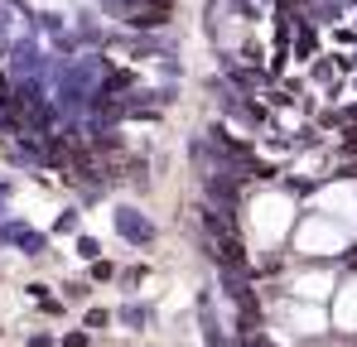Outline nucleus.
I'll list each match as a JSON object with an SVG mask.
<instances>
[{"mask_svg": "<svg viewBox=\"0 0 357 347\" xmlns=\"http://www.w3.org/2000/svg\"><path fill=\"white\" fill-rule=\"evenodd\" d=\"M10 246H20V256H44V236L20 222H10Z\"/></svg>", "mask_w": 357, "mask_h": 347, "instance_id": "obj_2", "label": "nucleus"}, {"mask_svg": "<svg viewBox=\"0 0 357 347\" xmlns=\"http://www.w3.org/2000/svg\"><path fill=\"white\" fill-rule=\"evenodd\" d=\"M116 227H121L126 241H155V227H150L135 208H121V213H116Z\"/></svg>", "mask_w": 357, "mask_h": 347, "instance_id": "obj_1", "label": "nucleus"}, {"mask_svg": "<svg viewBox=\"0 0 357 347\" xmlns=\"http://www.w3.org/2000/svg\"><path fill=\"white\" fill-rule=\"evenodd\" d=\"M5 203H10V183H0V213H5Z\"/></svg>", "mask_w": 357, "mask_h": 347, "instance_id": "obj_4", "label": "nucleus"}, {"mask_svg": "<svg viewBox=\"0 0 357 347\" xmlns=\"http://www.w3.org/2000/svg\"><path fill=\"white\" fill-rule=\"evenodd\" d=\"M251 347H266V343H251Z\"/></svg>", "mask_w": 357, "mask_h": 347, "instance_id": "obj_5", "label": "nucleus"}, {"mask_svg": "<svg viewBox=\"0 0 357 347\" xmlns=\"http://www.w3.org/2000/svg\"><path fill=\"white\" fill-rule=\"evenodd\" d=\"M54 231H77V213H73V208H68V213H59V222H54Z\"/></svg>", "mask_w": 357, "mask_h": 347, "instance_id": "obj_3", "label": "nucleus"}]
</instances>
